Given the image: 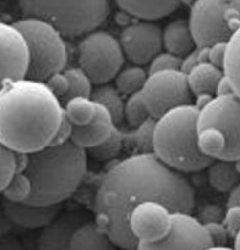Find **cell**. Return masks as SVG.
Wrapping results in <instances>:
<instances>
[{
	"mask_svg": "<svg viewBox=\"0 0 240 250\" xmlns=\"http://www.w3.org/2000/svg\"><path fill=\"white\" fill-rule=\"evenodd\" d=\"M151 200L164 203L173 213H192L195 191L184 173L153 153H136L104 176L94 199V221L118 248L136 250L139 242L129 229V216L136 206Z\"/></svg>",
	"mask_w": 240,
	"mask_h": 250,
	"instance_id": "cell-1",
	"label": "cell"
},
{
	"mask_svg": "<svg viewBox=\"0 0 240 250\" xmlns=\"http://www.w3.org/2000/svg\"><path fill=\"white\" fill-rule=\"evenodd\" d=\"M64 115L45 82L9 80L0 88V142L13 151L41 150L50 144Z\"/></svg>",
	"mask_w": 240,
	"mask_h": 250,
	"instance_id": "cell-2",
	"label": "cell"
},
{
	"mask_svg": "<svg viewBox=\"0 0 240 250\" xmlns=\"http://www.w3.org/2000/svg\"><path fill=\"white\" fill-rule=\"evenodd\" d=\"M86 169V151L72 140L29 153L25 173L31 181L32 191L25 203L40 206L61 204L76 192Z\"/></svg>",
	"mask_w": 240,
	"mask_h": 250,
	"instance_id": "cell-3",
	"label": "cell"
},
{
	"mask_svg": "<svg viewBox=\"0 0 240 250\" xmlns=\"http://www.w3.org/2000/svg\"><path fill=\"white\" fill-rule=\"evenodd\" d=\"M198 114L199 109L190 104L173 108L155 120L153 154L184 174L206 169L213 161L199 146Z\"/></svg>",
	"mask_w": 240,
	"mask_h": 250,
	"instance_id": "cell-4",
	"label": "cell"
},
{
	"mask_svg": "<svg viewBox=\"0 0 240 250\" xmlns=\"http://www.w3.org/2000/svg\"><path fill=\"white\" fill-rule=\"evenodd\" d=\"M198 142L213 160L240 161V98L235 93L214 96L199 110Z\"/></svg>",
	"mask_w": 240,
	"mask_h": 250,
	"instance_id": "cell-5",
	"label": "cell"
},
{
	"mask_svg": "<svg viewBox=\"0 0 240 250\" xmlns=\"http://www.w3.org/2000/svg\"><path fill=\"white\" fill-rule=\"evenodd\" d=\"M25 17L48 22L66 36L92 32L106 21L108 0H19Z\"/></svg>",
	"mask_w": 240,
	"mask_h": 250,
	"instance_id": "cell-6",
	"label": "cell"
},
{
	"mask_svg": "<svg viewBox=\"0 0 240 250\" xmlns=\"http://www.w3.org/2000/svg\"><path fill=\"white\" fill-rule=\"evenodd\" d=\"M13 25L21 31L27 44V78L45 82L51 75L64 71L68 51L64 34L59 29L34 17H25Z\"/></svg>",
	"mask_w": 240,
	"mask_h": 250,
	"instance_id": "cell-7",
	"label": "cell"
},
{
	"mask_svg": "<svg viewBox=\"0 0 240 250\" xmlns=\"http://www.w3.org/2000/svg\"><path fill=\"white\" fill-rule=\"evenodd\" d=\"M189 22L197 46L228 42L240 28V0H195Z\"/></svg>",
	"mask_w": 240,
	"mask_h": 250,
	"instance_id": "cell-8",
	"label": "cell"
},
{
	"mask_svg": "<svg viewBox=\"0 0 240 250\" xmlns=\"http://www.w3.org/2000/svg\"><path fill=\"white\" fill-rule=\"evenodd\" d=\"M79 67L94 84H105L119 74L125 62V53L113 35L106 31H92L77 48Z\"/></svg>",
	"mask_w": 240,
	"mask_h": 250,
	"instance_id": "cell-9",
	"label": "cell"
},
{
	"mask_svg": "<svg viewBox=\"0 0 240 250\" xmlns=\"http://www.w3.org/2000/svg\"><path fill=\"white\" fill-rule=\"evenodd\" d=\"M140 94L150 116L155 120L177 106L193 104L187 74L181 70L148 74Z\"/></svg>",
	"mask_w": 240,
	"mask_h": 250,
	"instance_id": "cell-10",
	"label": "cell"
},
{
	"mask_svg": "<svg viewBox=\"0 0 240 250\" xmlns=\"http://www.w3.org/2000/svg\"><path fill=\"white\" fill-rule=\"evenodd\" d=\"M169 233L159 241L139 243L136 250H202L212 245L204 225L191 213H173Z\"/></svg>",
	"mask_w": 240,
	"mask_h": 250,
	"instance_id": "cell-11",
	"label": "cell"
},
{
	"mask_svg": "<svg viewBox=\"0 0 240 250\" xmlns=\"http://www.w3.org/2000/svg\"><path fill=\"white\" fill-rule=\"evenodd\" d=\"M120 43L125 56L135 65L150 64L163 49L162 29L153 21L142 20L122 31Z\"/></svg>",
	"mask_w": 240,
	"mask_h": 250,
	"instance_id": "cell-12",
	"label": "cell"
},
{
	"mask_svg": "<svg viewBox=\"0 0 240 250\" xmlns=\"http://www.w3.org/2000/svg\"><path fill=\"white\" fill-rule=\"evenodd\" d=\"M173 212L160 201L146 200L136 206L129 216V229L139 243H153L171 230Z\"/></svg>",
	"mask_w": 240,
	"mask_h": 250,
	"instance_id": "cell-13",
	"label": "cell"
},
{
	"mask_svg": "<svg viewBox=\"0 0 240 250\" xmlns=\"http://www.w3.org/2000/svg\"><path fill=\"white\" fill-rule=\"evenodd\" d=\"M29 55L21 31L13 25L0 22V88L9 80L25 78Z\"/></svg>",
	"mask_w": 240,
	"mask_h": 250,
	"instance_id": "cell-14",
	"label": "cell"
},
{
	"mask_svg": "<svg viewBox=\"0 0 240 250\" xmlns=\"http://www.w3.org/2000/svg\"><path fill=\"white\" fill-rule=\"evenodd\" d=\"M89 221L82 211L60 213L50 224L43 228L37 242L38 250H71V241L77 228Z\"/></svg>",
	"mask_w": 240,
	"mask_h": 250,
	"instance_id": "cell-15",
	"label": "cell"
},
{
	"mask_svg": "<svg viewBox=\"0 0 240 250\" xmlns=\"http://www.w3.org/2000/svg\"><path fill=\"white\" fill-rule=\"evenodd\" d=\"M2 206L14 226L28 229L46 227L58 217L62 211L61 204L40 206L3 200Z\"/></svg>",
	"mask_w": 240,
	"mask_h": 250,
	"instance_id": "cell-16",
	"label": "cell"
},
{
	"mask_svg": "<svg viewBox=\"0 0 240 250\" xmlns=\"http://www.w3.org/2000/svg\"><path fill=\"white\" fill-rule=\"evenodd\" d=\"M115 127L111 114L105 106L97 104V111L93 120L88 125L74 126L71 140L78 147L88 150L103 142Z\"/></svg>",
	"mask_w": 240,
	"mask_h": 250,
	"instance_id": "cell-17",
	"label": "cell"
},
{
	"mask_svg": "<svg viewBox=\"0 0 240 250\" xmlns=\"http://www.w3.org/2000/svg\"><path fill=\"white\" fill-rule=\"evenodd\" d=\"M126 13L141 20L155 21L175 13L182 0H115Z\"/></svg>",
	"mask_w": 240,
	"mask_h": 250,
	"instance_id": "cell-18",
	"label": "cell"
},
{
	"mask_svg": "<svg viewBox=\"0 0 240 250\" xmlns=\"http://www.w3.org/2000/svg\"><path fill=\"white\" fill-rule=\"evenodd\" d=\"M165 51L184 58L197 47L189 19L177 18L162 29Z\"/></svg>",
	"mask_w": 240,
	"mask_h": 250,
	"instance_id": "cell-19",
	"label": "cell"
},
{
	"mask_svg": "<svg viewBox=\"0 0 240 250\" xmlns=\"http://www.w3.org/2000/svg\"><path fill=\"white\" fill-rule=\"evenodd\" d=\"M118 246L95 221H88L77 228L71 250H117Z\"/></svg>",
	"mask_w": 240,
	"mask_h": 250,
	"instance_id": "cell-20",
	"label": "cell"
},
{
	"mask_svg": "<svg viewBox=\"0 0 240 250\" xmlns=\"http://www.w3.org/2000/svg\"><path fill=\"white\" fill-rule=\"evenodd\" d=\"M223 75V69L211 63H199L194 66L187 73L188 84L193 97L202 93L215 96L216 88Z\"/></svg>",
	"mask_w": 240,
	"mask_h": 250,
	"instance_id": "cell-21",
	"label": "cell"
},
{
	"mask_svg": "<svg viewBox=\"0 0 240 250\" xmlns=\"http://www.w3.org/2000/svg\"><path fill=\"white\" fill-rule=\"evenodd\" d=\"M209 185L220 193H230L240 183V171L237 163L213 160L206 167Z\"/></svg>",
	"mask_w": 240,
	"mask_h": 250,
	"instance_id": "cell-22",
	"label": "cell"
},
{
	"mask_svg": "<svg viewBox=\"0 0 240 250\" xmlns=\"http://www.w3.org/2000/svg\"><path fill=\"white\" fill-rule=\"evenodd\" d=\"M97 104L90 97L77 96L66 101L64 116L74 126L88 125L96 115Z\"/></svg>",
	"mask_w": 240,
	"mask_h": 250,
	"instance_id": "cell-23",
	"label": "cell"
},
{
	"mask_svg": "<svg viewBox=\"0 0 240 250\" xmlns=\"http://www.w3.org/2000/svg\"><path fill=\"white\" fill-rule=\"evenodd\" d=\"M223 72L240 98V28L227 42Z\"/></svg>",
	"mask_w": 240,
	"mask_h": 250,
	"instance_id": "cell-24",
	"label": "cell"
},
{
	"mask_svg": "<svg viewBox=\"0 0 240 250\" xmlns=\"http://www.w3.org/2000/svg\"><path fill=\"white\" fill-rule=\"evenodd\" d=\"M121 92L112 86H102L93 89L90 98L105 106L113 118L115 125L120 124L125 118V102Z\"/></svg>",
	"mask_w": 240,
	"mask_h": 250,
	"instance_id": "cell-25",
	"label": "cell"
},
{
	"mask_svg": "<svg viewBox=\"0 0 240 250\" xmlns=\"http://www.w3.org/2000/svg\"><path fill=\"white\" fill-rule=\"evenodd\" d=\"M147 76L148 73L141 66H128L116 75V88L123 94L132 95L142 89Z\"/></svg>",
	"mask_w": 240,
	"mask_h": 250,
	"instance_id": "cell-26",
	"label": "cell"
},
{
	"mask_svg": "<svg viewBox=\"0 0 240 250\" xmlns=\"http://www.w3.org/2000/svg\"><path fill=\"white\" fill-rule=\"evenodd\" d=\"M32 191V184L25 173H15L2 191L4 200L23 203L29 199Z\"/></svg>",
	"mask_w": 240,
	"mask_h": 250,
	"instance_id": "cell-27",
	"label": "cell"
},
{
	"mask_svg": "<svg viewBox=\"0 0 240 250\" xmlns=\"http://www.w3.org/2000/svg\"><path fill=\"white\" fill-rule=\"evenodd\" d=\"M125 137L123 133L114 128L112 133L99 145L88 149L89 154L95 160L104 162L115 158L122 150Z\"/></svg>",
	"mask_w": 240,
	"mask_h": 250,
	"instance_id": "cell-28",
	"label": "cell"
},
{
	"mask_svg": "<svg viewBox=\"0 0 240 250\" xmlns=\"http://www.w3.org/2000/svg\"><path fill=\"white\" fill-rule=\"evenodd\" d=\"M64 73L67 75L70 83V89L67 97L65 98V102L77 96H91V93L93 91L92 81L80 67L69 68L67 70H64Z\"/></svg>",
	"mask_w": 240,
	"mask_h": 250,
	"instance_id": "cell-29",
	"label": "cell"
},
{
	"mask_svg": "<svg viewBox=\"0 0 240 250\" xmlns=\"http://www.w3.org/2000/svg\"><path fill=\"white\" fill-rule=\"evenodd\" d=\"M125 118L133 128H137L146 120L151 118L140 91L129 95L125 104Z\"/></svg>",
	"mask_w": 240,
	"mask_h": 250,
	"instance_id": "cell-30",
	"label": "cell"
},
{
	"mask_svg": "<svg viewBox=\"0 0 240 250\" xmlns=\"http://www.w3.org/2000/svg\"><path fill=\"white\" fill-rule=\"evenodd\" d=\"M155 119L149 118L143 124L134 128L130 139L139 150L138 153H153V131Z\"/></svg>",
	"mask_w": 240,
	"mask_h": 250,
	"instance_id": "cell-31",
	"label": "cell"
},
{
	"mask_svg": "<svg viewBox=\"0 0 240 250\" xmlns=\"http://www.w3.org/2000/svg\"><path fill=\"white\" fill-rule=\"evenodd\" d=\"M14 174V151L0 142V193H2Z\"/></svg>",
	"mask_w": 240,
	"mask_h": 250,
	"instance_id": "cell-32",
	"label": "cell"
},
{
	"mask_svg": "<svg viewBox=\"0 0 240 250\" xmlns=\"http://www.w3.org/2000/svg\"><path fill=\"white\" fill-rule=\"evenodd\" d=\"M181 65L182 58L168 51H161L153 59L152 62L149 64L148 74L159 71L181 70Z\"/></svg>",
	"mask_w": 240,
	"mask_h": 250,
	"instance_id": "cell-33",
	"label": "cell"
},
{
	"mask_svg": "<svg viewBox=\"0 0 240 250\" xmlns=\"http://www.w3.org/2000/svg\"><path fill=\"white\" fill-rule=\"evenodd\" d=\"M45 83L48 86V88H50L51 91L59 99L63 98L65 100L70 89V83L64 71L51 75L50 77L45 81Z\"/></svg>",
	"mask_w": 240,
	"mask_h": 250,
	"instance_id": "cell-34",
	"label": "cell"
},
{
	"mask_svg": "<svg viewBox=\"0 0 240 250\" xmlns=\"http://www.w3.org/2000/svg\"><path fill=\"white\" fill-rule=\"evenodd\" d=\"M214 246H226L230 234L222 222H209L203 224Z\"/></svg>",
	"mask_w": 240,
	"mask_h": 250,
	"instance_id": "cell-35",
	"label": "cell"
},
{
	"mask_svg": "<svg viewBox=\"0 0 240 250\" xmlns=\"http://www.w3.org/2000/svg\"><path fill=\"white\" fill-rule=\"evenodd\" d=\"M222 223L226 227L230 237H234L240 229V205L227 206Z\"/></svg>",
	"mask_w": 240,
	"mask_h": 250,
	"instance_id": "cell-36",
	"label": "cell"
},
{
	"mask_svg": "<svg viewBox=\"0 0 240 250\" xmlns=\"http://www.w3.org/2000/svg\"><path fill=\"white\" fill-rule=\"evenodd\" d=\"M73 130H74V125H72L64 115L62 123L59 125L55 133V136L49 145L57 146V145H62L70 141L73 135Z\"/></svg>",
	"mask_w": 240,
	"mask_h": 250,
	"instance_id": "cell-37",
	"label": "cell"
},
{
	"mask_svg": "<svg viewBox=\"0 0 240 250\" xmlns=\"http://www.w3.org/2000/svg\"><path fill=\"white\" fill-rule=\"evenodd\" d=\"M227 42H218L208 46V62L223 69Z\"/></svg>",
	"mask_w": 240,
	"mask_h": 250,
	"instance_id": "cell-38",
	"label": "cell"
},
{
	"mask_svg": "<svg viewBox=\"0 0 240 250\" xmlns=\"http://www.w3.org/2000/svg\"><path fill=\"white\" fill-rule=\"evenodd\" d=\"M224 213L225 212L218 205L207 204L202 208L198 219L202 224L209 222H222Z\"/></svg>",
	"mask_w": 240,
	"mask_h": 250,
	"instance_id": "cell-39",
	"label": "cell"
},
{
	"mask_svg": "<svg viewBox=\"0 0 240 250\" xmlns=\"http://www.w3.org/2000/svg\"><path fill=\"white\" fill-rule=\"evenodd\" d=\"M0 250H25L22 242L12 234L0 236Z\"/></svg>",
	"mask_w": 240,
	"mask_h": 250,
	"instance_id": "cell-40",
	"label": "cell"
},
{
	"mask_svg": "<svg viewBox=\"0 0 240 250\" xmlns=\"http://www.w3.org/2000/svg\"><path fill=\"white\" fill-rule=\"evenodd\" d=\"M15 173H25L29 165V153L14 151Z\"/></svg>",
	"mask_w": 240,
	"mask_h": 250,
	"instance_id": "cell-41",
	"label": "cell"
},
{
	"mask_svg": "<svg viewBox=\"0 0 240 250\" xmlns=\"http://www.w3.org/2000/svg\"><path fill=\"white\" fill-rule=\"evenodd\" d=\"M199 58H198V46L189 53L187 56L182 58V65H181V71L184 73H188L194 66L199 64Z\"/></svg>",
	"mask_w": 240,
	"mask_h": 250,
	"instance_id": "cell-42",
	"label": "cell"
},
{
	"mask_svg": "<svg viewBox=\"0 0 240 250\" xmlns=\"http://www.w3.org/2000/svg\"><path fill=\"white\" fill-rule=\"evenodd\" d=\"M14 224L5 212L2 204L0 205V236L11 234Z\"/></svg>",
	"mask_w": 240,
	"mask_h": 250,
	"instance_id": "cell-43",
	"label": "cell"
},
{
	"mask_svg": "<svg viewBox=\"0 0 240 250\" xmlns=\"http://www.w3.org/2000/svg\"><path fill=\"white\" fill-rule=\"evenodd\" d=\"M235 93L230 81L228 80L226 75H223V77L219 80L218 83V86L216 88L215 96H220V95H228Z\"/></svg>",
	"mask_w": 240,
	"mask_h": 250,
	"instance_id": "cell-44",
	"label": "cell"
},
{
	"mask_svg": "<svg viewBox=\"0 0 240 250\" xmlns=\"http://www.w3.org/2000/svg\"><path fill=\"white\" fill-rule=\"evenodd\" d=\"M213 97H214V95H211V94H206V93L199 94V95L193 97V104L195 105V107H197L200 110V109H202V107H204L210 101L212 100Z\"/></svg>",
	"mask_w": 240,
	"mask_h": 250,
	"instance_id": "cell-45",
	"label": "cell"
},
{
	"mask_svg": "<svg viewBox=\"0 0 240 250\" xmlns=\"http://www.w3.org/2000/svg\"><path fill=\"white\" fill-rule=\"evenodd\" d=\"M240 205V183L229 193L227 206Z\"/></svg>",
	"mask_w": 240,
	"mask_h": 250,
	"instance_id": "cell-46",
	"label": "cell"
},
{
	"mask_svg": "<svg viewBox=\"0 0 240 250\" xmlns=\"http://www.w3.org/2000/svg\"><path fill=\"white\" fill-rule=\"evenodd\" d=\"M202 250H237L234 247L231 248V247H228V246H214V245H211L209 247H206Z\"/></svg>",
	"mask_w": 240,
	"mask_h": 250,
	"instance_id": "cell-47",
	"label": "cell"
},
{
	"mask_svg": "<svg viewBox=\"0 0 240 250\" xmlns=\"http://www.w3.org/2000/svg\"><path fill=\"white\" fill-rule=\"evenodd\" d=\"M234 240V248L237 250H240V229L233 237Z\"/></svg>",
	"mask_w": 240,
	"mask_h": 250,
	"instance_id": "cell-48",
	"label": "cell"
},
{
	"mask_svg": "<svg viewBox=\"0 0 240 250\" xmlns=\"http://www.w3.org/2000/svg\"><path fill=\"white\" fill-rule=\"evenodd\" d=\"M236 163H237V167H238V168H239V170L240 171V161Z\"/></svg>",
	"mask_w": 240,
	"mask_h": 250,
	"instance_id": "cell-49",
	"label": "cell"
}]
</instances>
